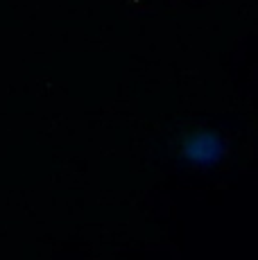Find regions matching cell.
Segmentation results:
<instances>
[{"label":"cell","instance_id":"cell-1","mask_svg":"<svg viewBox=\"0 0 258 260\" xmlns=\"http://www.w3.org/2000/svg\"><path fill=\"white\" fill-rule=\"evenodd\" d=\"M188 152L195 161H213L220 154V143L211 134H202V136H195L188 143Z\"/></svg>","mask_w":258,"mask_h":260}]
</instances>
